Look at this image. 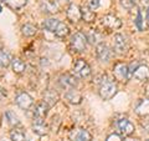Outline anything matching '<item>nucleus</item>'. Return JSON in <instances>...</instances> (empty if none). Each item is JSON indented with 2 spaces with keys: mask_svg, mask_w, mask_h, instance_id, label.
<instances>
[{
  "mask_svg": "<svg viewBox=\"0 0 149 141\" xmlns=\"http://www.w3.org/2000/svg\"><path fill=\"white\" fill-rule=\"evenodd\" d=\"M148 26H149V20H148Z\"/></svg>",
  "mask_w": 149,
  "mask_h": 141,
  "instance_id": "nucleus-41",
  "label": "nucleus"
},
{
  "mask_svg": "<svg viewBox=\"0 0 149 141\" xmlns=\"http://www.w3.org/2000/svg\"><path fill=\"white\" fill-rule=\"evenodd\" d=\"M21 31L25 36H34L37 32V27L35 25H32V24H25L21 27Z\"/></svg>",
  "mask_w": 149,
  "mask_h": 141,
  "instance_id": "nucleus-29",
  "label": "nucleus"
},
{
  "mask_svg": "<svg viewBox=\"0 0 149 141\" xmlns=\"http://www.w3.org/2000/svg\"><path fill=\"white\" fill-rule=\"evenodd\" d=\"M32 130L36 135L42 136L47 133L49 126L45 124V119H40V117H34V123H32Z\"/></svg>",
  "mask_w": 149,
  "mask_h": 141,
  "instance_id": "nucleus-13",
  "label": "nucleus"
},
{
  "mask_svg": "<svg viewBox=\"0 0 149 141\" xmlns=\"http://www.w3.org/2000/svg\"><path fill=\"white\" fill-rule=\"evenodd\" d=\"M68 34H70L68 26L65 24V23L60 21V24L57 25V27H56V30H55V35L57 37H65V36H67Z\"/></svg>",
  "mask_w": 149,
  "mask_h": 141,
  "instance_id": "nucleus-24",
  "label": "nucleus"
},
{
  "mask_svg": "<svg viewBox=\"0 0 149 141\" xmlns=\"http://www.w3.org/2000/svg\"><path fill=\"white\" fill-rule=\"evenodd\" d=\"M61 1H65V3H66V1H68V0H61Z\"/></svg>",
  "mask_w": 149,
  "mask_h": 141,
  "instance_id": "nucleus-37",
  "label": "nucleus"
},
{
  "mask_svg": "<svg viewBox=\"0 0 149 141\" xmlns=\"http://www.w3.org/2000/svg\"><path fill=\"white\" fill-rule=\"evenodd\" d=\"M113 75H114L116 79L119 80V81H127V80L130 78L128 65H125L123 63L116 64L114 68H113Z\"/></svg>",
  "mask_w": 149,
  "mask_h": 141,
  "instance_id": "nucleus-4",
  "label": "nucleus"
},
{
  "mask_svg": "<svg viewBox=\"0 0 149 141\" xmlns=\"http://www.w3.org/2000/svg\"><path fill=\"white\" fill-rule=\"evenodd\" d=\"M133 78L139 80V81H147V80H149V68L146 65L138 66L136 71L133 73Z\"/></svg>",
  "mask_w": 149,
  "mask_h": 141,
  "instance_id": "nucleus-15",
  "label": "nucleus"
},
{
  "mask_svg": "<svg viewBox=\"0 0 149 141\" xmlns=\"http://www.w3.org/2000/svg\"><path fill=\"white\" fill-rule=\"evenodd\" d=\"M116 126H117V129L119 130V133L122 134V135H124V136L132 135L134 133V130H136L134 125L130 123L129 120H127V119H120V120H118L117 123H116Z\"/></svg>",
  "mask_w": 149,
  "mask_h": 141,
  "instance_id": "nucleus-8",
  "label": "nucleus"
},
{
  "mask_svg": "<svg viewBox=\"0 0 149 141\" xmlns=\"http://www.w3.org/2000/svg\"><path fill=\"white\" fill-rule=\"evenodd\" d=\"M102 24L106 27H108V29H118V27L122 26V21L117 16L108 14V15H104L102 18Z\"/></svg>",
  "mask_w": 149,
  "mask_h": 141,
  "instance_id": "nucleus-12",
  "label": "nucleus"
},
{
  "mask_svg": "<svg viewBox=\"0 0 149 141\" xmlns=\"http://www.w3.org/2000/svg\"><path fill=\"white\" fill-rule=\"evenodd\" d=\"M11 68H13V71L15 74H21V73L25 71L26 65H25V63L22 61L21 59L15 58V59L11 60Z\"/></svg>",
  "mask_w": 149,
  "mask_h": 141,
  "instance_id": "nucleus-18",
  "label": "nucleus"
},
{
  "mask_svg": "<svg viewBox=\"0 0 149 141\" xmlns=\"http://www.w3.org/2000/svg\"><path fill=\"white\" fill-rule=\"evenodd\" d=\"M146 95H147V96L149 97V85L147 86V90H146Z\"/></svg>",
  "mask_w": 149,
  "mask_h": 141,
  "instance_id": "nucleus-36",
  "label": "nucleus"
},
{
  "mask_svg": "<svg viewBox=\"0 0 149 141\" xmlns=\"http://www.w3.org/2000/svg\"><path fill=\"white\" fill-rule=\"evenodd\" d=\"M124 141H138L137 139H133V137H128V139H125Z\"/></svg>",
  "mask_w": 149,
  "mask_h": 141,
  "instance_id": "nucleus-35",
  "label": "nucleus"
},
{
  "mask_svg": "<svg viewBox=\"0 0 149 141\" xmlns=\"http://www.w3.org/2000/svg\"><path fill=\"white\" fill-rule=\"evenodd\" d=\"M11 141H25V134L21 129H14L10 133Z\"/></svg>",
  "mask_w": 149,
  "mask_h": 141,
  "instance_id": "nucleus-27",
  "label": "nucleus"
},
{
  "mask_svg": "<svg viewBox=\"0 0 149 141\" xmlns=\"http://www.w3.org/2000/svg\"><path fill=\"white\" fill-rule=\"evenodd\" d=\"M136 112L141 116H149V97L142 100L136 106Z\"/></svg>",
  "mask_w": 149,
  "mask_h": 141,
  "instance_id": "nucleus-17",
  "label": "nucleus"
},
{
  "mask_svg": "<svg viewBox=\"0 0 149 141\" xmlns=\"http://www.w3.org/2000/svg\"><path fill=\"white\" fill-rule=\"evenodd\" d=\"M148 141H149V140H148Z\"/></svg>",
  "mask_w": 149,
  "mask_h": 141,
  "instance_id": "nucleus-42",
  "label": "nucleus"
},
{
  "mask_svg": "<svg viewBox=\"0 0 149 141\" xmlns=\"http://www.w3.org/2000/svg\"><path fill=\"white\" fill-rule=\"evenodd\" d=\"M1 9H3V8H1V5H0V13H1Z\"/></svg>",
  "mask_w": 149,
  "mask_h": 141,
  "instance_id": "nucleus-38",
  "label": "nucleus"
},
{
  "mask_svg": "<svg viewBox=\"0 0 149 141\" xmlns=\"http://www.w3.org/2000/svg\"><path fill=\"white\" fill-rule=\"evenodd\" d=\"M70 44H71V48L74 51L82 53V51H85L87 48V37L83 35L82 32H74V34L71 36Z\"/></svg>",
  "mask_w": 149,
  "mask_h": 141,
  "instance_id": "nucleus-2",
  "label": "nucleus"
},
{
  "mask_svg": "<svg viewBox=\"0 0 149 141\" xmlns=\"http://www.w3.org/2000/svg\"><path fill=\"white\" fill-rule=\"evenodd\" d=\"M5 116L8 119V123L10 124L11 126H19L20 125V121H19V117L15 115V112L11 111V110H8L5 112Z\"/></svg>",
  "mask_w": 149,
  "mask_h": 141,
  "instance_id": "nucleus-28",
  "label": "nucleus"
},
{
  "mask_svg": "<svg viewBox=\"0 0 149 141\" xmlns=\"http://www.w3.org/2000/svg\"><path fill=\"white\" fill-rule=\"evenodd\" d=\"M65 97H66V100L70 102V104H73V105H78V104H81V101H82L81 92L77 91L76 89L67 90V92L65 94Z\"/></svg>",
  "mask_w": 149,
  "mask_h": 141,
  "instance_id": "nucleus-14",
  "label": "nucleus"
},
{
  "mask_svg": "<svg viewBox=\"0 0 149 141\" xmlns=\"http://www.w3.org/2000/svg\"><path fill=\"white\" fill-rule=\"evenodd\" d=\"M58 24H60V21L57 20V19L50 18V19H46V20L42 23V26L45 27L46 30H49V31H51V32H55L56 27H57Z\"/></svg>",
  "mask_w": 149,
  "mask_h": 141,
  "instance_id": "nucleus-22",
  "label": "nucleus"
},
{
  "mask_svg": "<svg viewBox=\"0 0 149 141\" xmlns=\"http://www.w3.org/2000/svg\"><path fill=\"white\" fill-rule=\"evenodd\" d=\"M73 75L77 78H82L86 79L91 75V68L85 60L78 59L73 65Z\"/></svg>",
  "mask_w": 149,
  "mask_h": 141,
  "instance_id": "nucleus-3",
  "label": "nucleus"
},
{
  "mask_svg": "<svg viewBox=\"0 0 149 141\" xmlns=\"http://www.w3.org/2000/svg\"><path fill=\"white\" fill-rule=\"evenodd\" d=\"M82 10V19L85 21H87V23H91V21H93L96 19V14H95V11L93 10H91L90 8H83V9H81Z\"/></svg>",
  "mask_w": 149,
  "mask_h": 141,
  "instance_id": "nucleus-26",
  "label": "nucleus"
},
{
  "mask_svg": "<svg viewBox=\"0 0 149 141\" xmlns=\"http://www.w3.org/2000/svg\"><path fill=\"white\" fill-rule=\"evenodd\" d=\"M50 109V106L46 104L45 101H41L36 105L35 111H34V117H40V119H45L47 115V111Z\"/></svg>",
  "mask_w": 149,
  "mask_h": 141,
  "instance_id": "nucleus-16",
  "label": "nucleus"
},
{
  "mask_svg": "<svg viewBox=\"0 0 149 141\" xmlns=\"http://www.w3.org/2000/svg\"><path fill=\"white\" fill-rule=\"evenodd\" d=\"M11 58L10 54L6 53L5 50H0V66L1 68H6L11 64Z\"/></svg>",
  "mask_w": 149,
  "mask_h": 141,
  "instance_id": "nucleus-25",
  "label": "nucleus"
},
{
  "mask_svg": "<svg viewBox=\"0 0 149 141\" xmlns=\"http://www.w3.org/2000/svg\"><path fill=\"white\" fill-rule=\"evenodd\" d=\"M87 41H90L91 44L93 45H98L102 43V35L100 34L97 30H91V31H88V34H87Z\"/></svg>",
  "mask_w": 149,
  "mask_h": 141,
  "instance_id": "nucleus-21",
  "label": "nucleus"
},
{
  "mask_svg": "<svg viewBox=\"0 0 149 141\" xmlns=\"http://www.w3.org/2000/svg\"><path fill=\"white\" fill-rule=\"evenodd\" d=\"M71 141H91L92 135L85 129H76L70 134Z\"/></svg>",
  "mask_w": 149,
  "mask_h": 141,
  "instance_id": "nucleus-10",
  "label": "nucleus"
},
{
  "mask_svg": "<svg viewBox=\"0 0 149 141\" xmlns=\"http://www.w3.org/2000/svg\"><path fill=\"white\" fill-rule=\"evenodd\" d=\"M42 101H45L50 107H51V106H54L56 102L58 101V94H57V92H55V91H52V90H49L45 94V96H44V100H42Z\"/></svg>",
  "mask_w": 149,
  "mask_h": 141,
  "instance_id": "nucleus-20",
  "label": "nucleus"
},
{
  "mask_svg": "<svg viewBox=\"0 0 149 141\" xmlns=\"http://www.w3.org/2000/svg\"><path fill=\"white\" fill-rule=\"evenodd\" d=\"M15 102H16V105L22 110H29L30 107L34 105V100H32V97L27 92H20L19 94V95L15 97Z\"/></svg>",
  "mask_w": 149,
  "mask_h": 141,
  "instance_id": "nucleus-7",
  "label": "nucleus"
},
{
  "mask_svg": "<svg viewBox=\"0 0 149 141\" xmlns=\"http://www.w3.org/2000/svg\"><path fill=\"white\" fill-rule=\"evenodd\" d=\"M120 5H122L124 9H128L130 10L134 6V1L133 0H120Z\"/></svg>",
  "mask_w": 149,
  "mask_h": 141,
  "instance_id": "nucleus-31",
  "label": "nucleus"
},
{
  "mask_svg": "<svg viewBox=\"0 0 149 141\" xmlns=\"http://www.w3.org/2000/svg\"><path fill=\"white\" fill-rule=\"evenodd\" d=\"M142 126L144 128V130H146L147 133L149 134V119L146 120V121H143V123H142Z\"/></svg>",
  "mask_w": 149,
  "mask_h": 141,
  "instance_id": "nucleus-34",
  "label": "nucleus"
},
{
  "mask_svg": "<svg viewBox=\"0 0 149 141\" xmlns=\"http://www.w3.org/2000/svg\"><path fill=\"white\" fill-rule=\"evenodd\" d=\"M1 1H5V0H0V3H1Z\"/></svg>",
  "mask_w": 149,
  "mask_h": 141,
  "instance_id": "nucleus-39",
  "label": "nucleus"
},
{
  "mask_svg": "<svg viewBox=\"0 0 149 141\" xmlns=\"http://www.w3.org/2000/svg\"><path fill=\"white\" fill-rule=\"evenodd\" d=\"M117 84L109 78H103L100 85V96L103 100H111L117 94Z\"/></svg>",
  "mask_w": 149,
  "mask_h": 141,
  "instance_id": "nucleus-1",
  "label": "nucleus"
},
{
  "mask_svg": "<svg viewBox=\"0 0 149 141\" xmlns=\"http://www.w3.org/2000/svg\"><path fill=\"white\" fill-rule=\"evenodd\" d=\"M66 15H67V19L70 21L76 23V21L82 19V10L80 9V6L76 5V4H71V5L67 8Z\"/></svg>",
  "mask_w": 149,
  "mask_h": 141,
  "instance_id": "nucleus-11",
  "label": "nucleus"
},
{
  "mask_svg": "<svg viewBox=\"0 0 149 141\" xmlns=\"http://www.w3.org/2000/svg\"><path fill=\"white\" fill-rule=\"evenodd\" d=\"M113 49L116 53L118 54H124L128 50V41L122 34H116L113 37Z\"/></svg>",
  "mask_w": 149,
  "mask_h": 141,
  "instance_id": "nucleus-6",
  "label": "nucleus"
},
{
  "mask_svg": "<svg viewBox=\"0 0 149 141\" xmlns=\"http://www.w3.org/2000/svg\"><path fill=\"white\" fill-rule=\"evenodd\" d=\"M87 6L91 10H96L100 6V0H87Z\"/></svg>",
  "mask_w": 149,
  "mask_h": 141,
  "instance_id": "nucleus-32",
  "label": "nucleus"
},
{
  "mask_svg": "<svg viewBox=\"0 0 149 141\" xmlns=\"http://www.w3.org/2000/svg\"><path fill=\"white\" fill-rule=\"evenodd\" d=\"M58 85L65 90H71L77 86V79L74 75L71 74H63L58 79Z\"/></svg>",
  "mask_w": 149,
  "mask_h": 141,
  "instance_id": "nucleus-5",
  "label": "nucleus"
},
{
  "mask_svg": "<svg viewBox=\"0 0 149 141\" xmlns=\"http://www.w3.org/2000/svg\"><path fill=\"white\" fill-rule=\"evenodd\" d=\"M134 23H136V25L139 30H143L144 29V15L142 11H137V16L134 19Z\"/></svg>",
  "mask_w": 149,
  "mask_h": 141,
  "instance_id": "nucleus-30",
  "label": "nucleus"
},
{
  "mask_svg": "<svg viewBox=\"0 0 149 141\" xmlns=\"http://www.w3.org/2000/svg\"><path fill=\"white\" fill-rule=\"evenodd\" d=\"M106 141H123V140L118 134H111L108 137H107Z\"/></svg>",
  "mask_w": 149,
  "mask_h": 141,
  "instance_id": "nucleus-33",
  "label": "nucleus"
},
{
  "mask_svg": "<svg viewBox=\"0 0 149 141\" xmlns=\"http://www.w3.org/2000/svg\"><path fill=\"white\" fill-rule=\"evenodd\" d=\"M96 55H97V58H98V60L107 63V61H109V59L112 58V50L106 44L101 43L96 46Z\"/></svg>",
  "mask_w": 149,
  "mask_h": 141,
  "instance_id": "nucleus-9",
  "label": "nucleus"
},
{
  "mask_svg": "<svg viewBox=\"0 0 149 141\" xmlns=\"http://www.w3.org/2000/svg\"><path fill=\"white\" fill-rule=\"evenodd\" d=\"M0 50H1V44H0Z\"/></svg>",
  "mask_w": 149,
  "mask_h": 141,
  "instance_id": "nucleus-40",
  "label": "nucleus"
},
{
  "mask_svg": "<svg viewBox=\"0 0 149 141\" xmlns=\"http://www.w3.org/2000/svg\"><path fill=\"white\" fill-rule=\"evenodd\" d=\"M26 3L27 0H5V4L13 10H19V9L24 8Z\"/></svg>",
  "mask_w": 149,
  "mask_h": 141,
  "instance_id": "nucleus-23",
  "label": "nucleus"
},
{
  "mask_svg": "<svg viewBox=\"0 0 149 141\" xmlns=\"http://www.w3.org/2000/svg\"><path fill=\"white\" fill-rule=\"evenodd\" d=\"M41 9H42V11L46 14H54L56 11H58L57 4L54 1H49V0H45V1L41 3Z\"/></svg>",
  "mask_w": 149,
  "mask_h": 141,
  "instance_id": "nucleus-19",
  "label": "nucleus"
}]
</instances>
